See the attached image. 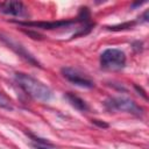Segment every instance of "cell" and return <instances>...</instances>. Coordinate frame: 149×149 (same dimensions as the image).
I'll return each instance as SVG.
<instances>
[{
    "mask_svg": "<svg viewBox=\"0 0 149 149\" xmlns=\"http://www.w3.org/2000/svg\"><path fill=\"white\" fill-rule=\"evenodd\" d=\"M104 105L111 112L121 111V112H127V113H130V114H134V115H137V116L142 115V112H143V109L136 102H134L130 99L123 98V97L108 98L104 102Z\"/></svg>",
    "mask_w": 149,
    "mask_h": 149,
    "instance_id": "3",
    "label": "cell"
},
{
    "mask_svg": "<svg viewBox=\"0 0 149 149\" xmlns=\"http://www.w3.org/2000/svg\"><path fill=\"white\" fill-rule=\"evenodd\" d=\"M126 65V55L122 50L109 48L100 55V66L108 71H119Z\"/></svg>",
    "mask_w": 149,
    "mask_h": 149,
    "instance_id": "2",
    "label": "cell"
},
{
    "mask_svg": "<svg viewBox=\"0 0 149 149\" xmlns=\"http://www.w3.org/2000/svg\"><path fill=\"white\" fill-rule=\"evenodd\" d=\"M0 107L5 108V109H13V105L12 101L0 91Z\"/></svg>",
    "mask_w": 149,
    "mask_h": 149,
    "instance_id": "10",
    "label": "cell"
},
{
    "mask_svg": "<svg viewBox=\"0 0 149 149\" xmlns=\"http://www.w3.org/2000/svg\"><path fill=\"white\" fill-rule=\"evenodd\" d=\"M14 23H17L20 26L24 27H31V28H37V29H58V28H68L74 23L78 22V20H62V21H52V22H47V21H19V20H13Z\"/></svg>",
    "mask_w": 149,
    "mask_h": 149,
    "instance_id": "5",
    "label": "cell"
},
{
    "mask_svg": "<svg viewBox=\"0 0 149 149\" xmlns=\"http://www.w3.org/2000/svg\"><path fill=\"white\" fill-rule=\"evenodd\" d=\"M16 84L31 98L40 100V101H49L52 98V91L49 86L43 84L42 81L37 80L36 78L23 73V72H16L14 74Z\"/></svg>",
    "mask_w": 149,
    "mask_h": 149,
    "instance_id": "1",
    "label": "cell"
},
{
    "mask_svg": "<svg viewBox=\"0 0 149 149\" xmlns=\"http://www.w3.org/2000/svg\"><path fill=\"white\" fill-rule=\"evenodd\" d=\"M64 97L70 102V105L73 106L76 109H78L80 112H87L88 111V105L81 98H79L78 95H76V94H73L71 92H68V93H65Z\"/></svg>",
    "mask_w": 149,
    "mask_h": 149,
    "instance_id": "8",
    "label": "cell"
},
{
    "mask_svg": "<svg viewBox=\"0 0 149 149\" xmlns=\"http://www.w3.org/2000/svg\"><path fill=\"white\" fill-rule=\"evenodd\" d=\"M0 12L6 15L19 16V17H28L29 16L28 8L23 5V2L15 1V0L0 2Z\"/></svg>",
    "mask_w": 149,
    "mask_h": 149,
    "instance_id": "7",
    "label": "cell"
},
{
    "mask_svg": "<svg viewBox=\"0 0 149 149\" xmlns=\"http://www.w3.org/2000/svg\"><path fill=\"white\" fill-rule=\"evenodd\" d=\"M135 21H130V22H126L122 24H116V26H111V27H106L108 30H113V31H119V30H125V29H129L133 26H135Z\"/></svg>",
    "mask_w": 149,
    "mask_h": 149,
    "instance_id": "9",
    "label": "cell"
},
{
    "mask_svg": "<svg viewBox=\"0 0 149 149\" xmlns=\"http://www.w3.org/2000/svg\"><path fill=\"white\" fill-rule=\"evenodd\" d=\"M141 19H142V21H144V22H147V21H148V10H147V12H144V14L142 15V17H141Z\"/></svg>",
    "mask_w": 149,
    "mask_h": 149,
    "instance_id": "12",
    "label": "cell"
},
{
    "mask_svg": "<svg viewBox=\"0 0 149 149\" xmlns=\"http://www.w3.org/2000/svg\"><path fill=\"white\" fill-rule=\"evenodd\" d=\"M63 77L69 80L70 83H72L73 85L80 86V87H85V88H92L94 86V81L86 76L85 73H83L80 70L72 68V66H64L61 70Z\"/></svg>",
    "mask_w": 149,
    "mask_h": 149,
    "instance_id": "4",
    "label": "cell"
},
{
    "mask_svg": "<svg viewBox=\"0 0 149 149\" xmlns=\"http://www.w3.org/2000/svg\"><path fill=\"white\" fill-rule=\"evenodd\" d=\"M0 40H1L3 43H6L12 50H14L16 54H19V56H21L22 58H24L28 63L33 64L34 66H40V63L35 59V57H34L29 51H27L26 48H24L22 44H20V43H17L16 41H14L10 36H8V35H6V34H3V33L0 31Z\"/></svg>",
    "mask_w": 149,
    "mask_h": 149,
    "instance_id": "6",
    "label": "cell"
},
{
    "mask_svg": "<svg viewBox=\"0 0 149 149\" xmlns=\"http://www.w3.org/2000/svg\"><path fill=\"white\" fill-rule=\"evenodd\" d=\"M35 147V149H50V148H48V147H42L41 144H36V146H34Z\"/></svg>",
    "mask_w": 149,
    "mask_h": 149,
    "instance_id": "13",
    "label": "cell"
},
{
    "mask_svg": "<svg viewBox=\"0 0 149 149\" xmlns=\"http://www.w3.org/2000/svg\"><path fill=\"white\" fill-rule=\"evenodd\" d=\"M92 123H94V125H97L98 127H100V128H108V123H106V122H104V121H101V120H97V119H93L92 120Z\"/></svg>",
    "mask_w": 149,
    "mask_h": 149,
    "instance_id": "11",
    "label": "cell"
}]
</instances>
